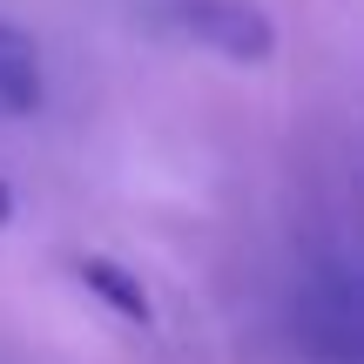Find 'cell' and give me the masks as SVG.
I'll return each mask as SVG.
<instances>
[{
    "label": "cell",
    "instance_id": "6da1fadb",
    "mask_svg": "<svg viewBox=\"0 0 364 364\" xmlns=\"http://www.w3.org/2000/svg\"><path fill=\"white\" fill-rule=\"evenodd\" d=\"M297 344L311 364H358L364 358V304H358V270L344 257H324L304 270L297 290Z\"/></svg>",
    "mask_w": 364,
    "mask_h": 364
},
{
    "label": "cell",
    "instance_id": "7a4b0ae2",
    "mask_svg": "<svg viewBox=\"0 0 364 364\" xmlns=\"http://www.w3.org/2000/svg\"><path fill=\"white\" fill-rule=\"evenodd\" d=\"M176 27L196 48L223 54L236 68H270L277 61V21L257 0H176Z\"/></svg>",
    "mask_w": 364,
    "mask_h": 364
},
{
    "label": "cell",
    "instance_id": "3957f363",
    "mask_svg": "<svg viewBox=\"0 0 364 364\" xmlns=\"http://www.w3.org/2000/svg\"><path fill=\"white\" fill-rule=\"evenodd\" d=\"M75 277H81V290H88V297H102L108 311L122 317V324H135V331L156 324V297H149V284L129 270V263H115V257H81Z\"/></svg>",
    "mask_w": 364,
    "mask_h": 364
},
{
    "label": "cell",
    "instance_id": "277c9868",
    "mask_svg": "<svg viewBox=\"0 0 364 364\" xmlns=\"http://www.w3.org/2000/svg\"><path fill=\"white\" fill-rule=\"evenodd\" d=\"M41 95H48V81H41V48L21 34V27L0 21V115H34Z\"/></svg>",
    "mask_w": 364,
    "mask_h": 364
},
{
    "label": "cell",
    "instance_id": "5b68a950",
    "mask_svg": "<svg viewBox=\"0 0 364 364\" xmlns=\"http://www.w3.org/2000/svg\"><path fill=\"white\" fill-rule=\"evenodd\" d=\"M7 223H14V189L0 182V230H7Z\"/></svg>",
    "mask_w": 364,
    "mask_h": 364
}]
</instances>
